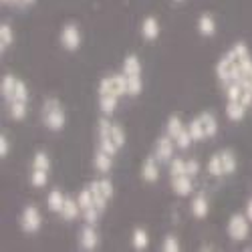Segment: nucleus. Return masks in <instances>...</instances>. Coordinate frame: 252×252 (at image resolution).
Here are the masks:
<instances>
[{
  "label": "nucleus",
  "mask_w": 252,
  "mask_h": 252,
  "mask_svg": "<svg viewBox=\"0 0 252 252\" xmlns=\"http://www.w3.org/2000/svg\"><path fill=\"white\" fill-rule=\"evenodd\" d=\"M97 133H99V148L109 152L111 156H115L123 145H125V131L119 123L111 121L107 115H103L99 119L97 125Z\"/></svg>",
  "instance_id": "f03ea898"
},
{
  "label": "nucleus",
  "mask_w": 252,
  "mask_h": 252,
  "mask_svg": "<svg viewBox=\"0 0 252 252\" xmlns=\"http://www.w3.org/2000/svg\"><path fill=\"white\" fill-rule=\"evenodd\" d=\"M61 218L63 220H67V222H73V220H77L79 216H81V206H79V202L77 200H73V198H65V204H63V208H61Z\"/></svg>",
  "instance_id": "4be33fe9"
},
{
  "label": "nucleus",
  "mask_w": 252,
  "mask_h": 252,
  "mask_svg": "<svg viewBox=\"0 0 252 252\" xmlns=\"http://www.w3.org/2000/svg\"><path fill=\"white\" fill-rule=\"evenodd\" d=\"M27 105L29 103H25V101H12V103H8V115H10V119L23 121L27 117V111H29Z\"/></svg>",
  "instance_id": "cd10ccee"
},
{
  "label": "nucleus",
  "mask_w": 252,
  "mask_h": 252,
  "mask_svg": "<svg viewBox=\"0 0 252 252\" xmlns=\"http://www.w3.org/2000/svg\"><path fill=\"white\" fill-rule=\"evenodd\" d=\"M131 244L135 250H145L150 244V236H148V230L143 228H135L133 234H131Z\"/></svg>",
  "instance_id": "c85d7f7f"
},
{
  "label": "nucleus",
  "mask_w": 252,
  "mask_h": 252,
  "mask_svg": "<svg viewBox=\"0 0 252 252\" xmlns=\"http://www.w3.org/2000/svg\"><path fill=\"white\" fill-rule=\"evenodd\" d=\"M186 174L190 178H196L200 174V161L198 159H186Z\"/></svg>",
  "instance_id": "f704fd0d"
},
{
  "label": "nucleus",
  "mask_w": 252,
  "mask_h": 252,
  "mask_svg": "<svg viewBox=\"0 0 252 252\" xmlns=\"http://www.w3.org/2000/svg\"><path fill=\"white\" fill-rule=\"evenodd\" d=\"M32 170H45V172L51 170V159H49L47 152H36L34 154V158H32Z\"/></svg>",
  "instance_id": "7c9ffc66"
},
{
  "label": "nucleus",
  "mask_w": 252,
  "mask_h": 252,
  "mask_svg": "<svg viewBox=\"0 0 252 252\" xmlns=\"http://www.w3.org/2000/svg\"><path fill=\"white\" fill-rule=\"evenodd\" d=\"M2 4H10V6H16V8H27L31 4H34V0H0Z\"/></svg>",
  "instance_id": "c9c22d12"
},
{
  "label": "nucleus",
  "mask_w": 252,
  "mask_h": 252,
  "mask_svg": "<svg viewBox=\"0 0 252 252\" xmlns=\"http://www.w3.org/2000/svg\"><path fill=\"white\" fill-rule=\"evenodd\" d=\"M47 182H49V172H45V170H32L31 172V184L34 188H43V186H47Z\"/></svg>",
  "instance_id": "2f4dec72"
},
{
  "label": "nucleus",
  "mask_w": 252,
  "mask_h": 252,
  "mask_svg": "<svg viewBox=\"0 0 252 252\" xmlns=\"http://www.w3.org/2000/svg\"><path fill=\"white\" fill-rule=\"evenodd\" d=\"M8 152H10V141H8V135L2 133V135H0V156L6 158Z\"/></svg>",
  "instance_id": "e433bc0d"
},
{
  "label": "nucleus",
  "mask_w": 252,
  "mask_h": 252,
  "mask_svg": "<svg viewBox=\"0 0 252 252\" xmlns=\"http://www.w3.org/2000/svg\"><path fill=\"white\" fill-rule=\"evenodd\" d=\"M252 65V55L250 49L244 43H236L230 47L218 61L216 65V77L220 81V85L226 87L230 83L238 81V77Z\"/></svg>",
  "instance_id": "f257e3e1"
},
{
  "label": "nucleus",
  "mask_w": 252,
  "mask_h": 252,
  "mask_svg": "<svg viewBox=\"0 0 252 252\" xmlns=\"http://www.w3.org/2000/svg\"><path fill=\"white\" fill-rule=\"evenodd\" d=\"M121 73L125 75V81H127V95L137 97L143 89V67H141V61L135 53H129L127 57L123 59V67Z\"/></svg>",
  "instance_id": "20e7f679"
},
{
  "label": "nucleus",
  "mask_w": 252,
  "mask_h": 252,
  "mask_svg": "<svg viewBox=\"0 0 252 252\" xmlns=\"http://www.w3.org/2000/svg\"><path fill=\"white\" fill-rule=\"evenodd\" d=\"M40 117H43V125L49 131H61L67 123L65 107L57 97H47L43 101V109H40Z\"/></svg>",
  "instance_id": "7ed1b4c3"
},
{
  "label": "nucleus",
  "mask_w": 252,
  "mask_h": 252,
  "mask_svg": "<svg viewBox=\"0 0 252 252\" xmlns=\"http://www.w3.org/2000/svg\"><path fill=\"white\" fill-rule=\"evenodd\" d=\"M40 224H43V216H40L38 208L32 204L25 206L23 214H20V228H23L27 234H34L40 230Z\"/></svg>",
  "instance_id": "f8f14e48"
},
{
  "label": "nucleus",
  "mask_w": 252,
  "mask_h": 252,
  "mask_svg": "<svg viewBox=\"0 0 252 252\" xmlns=\"http://www.w3.org/2000/svg\"><path fill=\"white\" fill-rule=\"evenodd\" d=\"M61 47L65 51H79L81 43H83V34H81V29L75 25V23H67L65 27L61 29Z\"/></svg>",
  "instance_id": "9b49d317"
},
{
  "label": "nucleus",
  "mask_w": 252,
  "mask_h": 252,
  "mask_svg": "<svg viewBox=\"0 0 252 252\" xmlns=\"http://www.w3.org/2000/svg\"><path fill=\"white\" fill-rule=\"evenodd\" d=\"M182 174H186V159H182V158H174V159L170 161V178H174V176H182Z\"/></svg>",
  "instance_id": "473e14b6"
},
{
  "label": "nucleus",
  "mask_w": 252,
  "mask_h": 252,
  "mask_svg": "<svg viewBox=\"0 0 252 252\" xmlns=\"http://www.w3.org/2000/svg\"><path fill=\"white\" fill-rule=\"evenodd\" d=\"M218 31V25H216V18L210 14V12H204L200 18H198V32L202 36H214Z\"/></svg>",
  "instance_id": "6ab92c4d"
},
{
  "label": "nucleus",
  "mask_w": 252,
  "mask_h": 252,
  "mask_svg": "<svg viewBox=\"0 0 252 252\" xmlns=\"http://www.w3.org/2000/svg\"><path fill=\"white\" fill-rule=\"evenodd\" d=\"M220 158H222V165H224V176H232L238 167V158L232 150H222L218 152Z\"/></svg>",
  "instance_id": "5701e85b"
},
{
  "label": "nucleus",
  "mask_w": 252,
  "mask_h": 252,
  "mask_svg": "<svg viewBox=\"0 0 252 252\" xmlns=\"http://www.w3.org/2000/svg\"><path fill=\"white\" fill-rule=\"evenodd\" d=\"M141 180L148 184H154L159 180V159L156 156H150L141 163Z\"/></svg>",
  "instance_id": "2eb2a0df"
},
{
  "label": "nucleus",
  "mask_w": 252,
  "mask_h": 252,
  "mask_svg": "<svg viewBox=\"0 0 252 252\" xmlns=\"http://www.w3.org/2000/svg\"><path fill=\"white\" fill-rule=\"evenodd\" d=\"M246 216H248V220L252 222V198L248 200V204H246V212H244Z\"/></svg>",
  "instance_id": "4c0bfd02"
},
{
  "label": "nucleus",
  "mask_w": 252,
  "mask_h": 252,
  "mask_svg": "<svg viewBox=\"0 0 252 252\" xmlns=\"http://www.w3.org/2000/svg\"><path fill=\"white\" fill-rule=\"evenodd\" d=\"M12 45H14V31L8 23H2L0 25V51L6 53V49Z\"/></svg>",
  "instance_id": "393cba45"
},
{
  "label": "nucleus",
  "mask_w": 252,
  "mask_h": 252,
  "mask_svg": "<svg viewBox=\"0 0 252 252\" xmlns=\"http://www.w3.org/2000/svg\"><path fill=\"white\" fill-rule=\"evenodd\" d=\"M174 2H184V0H174Z\"/></svg>",
  "instance_id": "58836bf2"
},
{
  "label": "nucleus",
  "mask_w": 252,
  "mask_h": 252,
  "mask_svg": "<svg viewBox=\"0 0 252 252\" xmlns=\"http://www.w3.org/2000/svg\"><path fill=\"white\" fill-rule=\"evenodd\" d=\"M79 246L83 250H95L99 246V232H97L95 224L85 222V226L81 228V232H79Z\"/></svg>",
  "instance_id": "4468645a"
},
{
  "label": "nucleus",
  "mask_w": 252,
  "mask_h": 252,
  "mask_svg": "<svg viewBox=\"0 0 252 252\" xmlns=\"http://www.w3.org/2000/svg\"><path fill=\"white\" fill-rule=\"evenodd\" d=\"M159 20L156 16H145L141 20V36L145 40H156L159 36Z\"/></svg>",
  "instance_id": "a211bd4d"
},
{
  "label": "nucleus",
  "mask_w": 252,
  "mask_h": 252,
  "mask_svg": "<svg viewBox=\"0 0 252 252\" xmlns=\"http://www.w3.org/2000/svg\"><path fill=\"white\" fill-rule=\"evenodd\" d=\"M89 188H91V192H93V198H95L97 208L103 212V210L107 208V202L113 198V184H111V180H109V178L93 180V182L89 184Z\"/></svg>",
  "instance_id": "9d476101"
},
{
  "label": "nucleus",
  "mask_w": 252,
  "mask_h": 252,
  "mask_svg": "<svg viewBox=\"0 0 252 252\" xmlns=\"http://www.w3.org/2000/svg\"><path fill=\"white\" fill-rule=\"evenodd\" d=\"M161 250H163V252H178V250H180L178 238H176L174 234H167V236L163 238V242H161Z\"/></svg>",
  "instance_id": "72a5a7b5"
},
{
  "label": "nucleus",
  "mask_w": 252,
  "mask_h": 252,
  "mask_svg": "<svg viewBox=\"0 0 252 252\" xmlns=\"http://www.w3.org/2000/svg\"><path fill=\"white\" fill-rule=\"evenodd\" d=\"M0 91H2V99L6 103L12 101H25L29 103V87L23 79H18L14 75H4L2 83H0Z\"/></svg>",
  "instance_id": "423d86ee"
},
{
  "label": "nucleus",
  "mask_w": 252,
  "mask_h": 252,
  "mask_svg": "<svg viewBox=\"0 0 252 252\" xmlns=\"http://www.w3.org/2000/svg\"><path fill=\"white\" fill-rule=\"evenodd\" d=\"M165 133L176 141L178 150H188L194 141L190 135V129H188V125L182 121L180 115H170V119L165 123Z\"/></svg>",
  "instance_id": "0eeeda50"
},
{
  "label": "nucleus",
  "mask_w": 252,
  "mask_h": 252,
  "mask_svg": "<svg viewBox=\"0 0 252 252\" xmlns=\"http://www.w3.org/2000/svg\"><path fill=\"white\" fill-rule=\"evenodd\" d=\"M246 111H248V107H246V105H242L240 101H230V99H226V117H228L230 121H234V123L242 121V119L246 117Z\"/></svg>",
  "instance_id": "aec40b11"
},
{
  "label": "nucleus",
  "mask_w": 252,
  "mask_h": 252,
  "mask_svg": "<svg viewBox=\"0 0 252 252\" xmlns=\"http://www.w3.org/2000/svg\"><path fill=\"white\" fill-rule=\"evenodd\" d=\"M194 178H190L188 174H182V176H174L172 178V190L176 196L180 198H186V196H190L192 190H194V184H192Z\"/></svg>",
  "instance_id": "dca6fc26"
},
{
  "label": "nucleus",
  "mask_w": 252,
  "mask_h": 252,
  "mask_svg": "<svg viewBox=\"0 0 252 252\" xmlns=\"http://www.w3.org/2000/svg\"><path fill=\"white\" fill-rule=\"evenodd\" d=\"M176 141L170 137V135H159L158 141H156V150H154V156L159 159V163H170L174 159V152H176Z\"/></svg>",
  "instance_id": "ddd939ff"
},
{
  "label": "nucleus",
  "mask_w": 252,
  "mask_h": 252,
  "mask_svg": "<svg viewBox=\"0 0 252 252\" xmlns=\"http://www.w3.org/2000/svg\"><path fill=\"white\" fill-rule=\"evenodd\" d=\"M226 232L230 240L234 242H244L250 236V220L246 214H232L226 224Z\"/></svg>",
  "instance_id": "1a4fd4ad"
},
{
  "label": "nucleus",
  "mask_w": 252,
  "mask_h": 252,
  "mask_svg": "<svg viewBox=\"0 0 252 252\" xmlns=\"http://www.w3.org/2000/svg\"><path fill=\"white\" fill-rule=\"evenodd\" d=\"M113 158L115 156H111L109 152L97 148V152L93 156V167L99 174H107V172H111V167H113Z\"/></svg>",
  "instance_id": "f3484780"
},
{
  "label": "nucleus",
  "mask_w": 252,
  "mask_h": 252,
  "mask_svg": "<svg viewBox=\"0 0 252 252\" xmlns=\"http://www.w3.org/2000/svg\"><path fill=\"white\" fill-rule=\"evenodd\" d=\"M65 198L67 196H63V192L61 190H51L49 192V196H47V208L51 210V212H61V208H63V204H65Z\"/></svg>",
  "instance_id": "bb28decb"
},
{
  "label": "nucleus",
  "mask_w": 252,
  "mask_h": 252,
  "mask_svg": "<svg viewBox=\"0 0 252 252\" xmlns=\"http://www.w3.org/2000/svg\"><path fill=\"white\" fill-rule=\"evenodd\" d=\"M117 105H119V97L115 95H99V109L103 115H107L111 117L117 109Z\"/></svg>",
  "instance_id": "b1692460"
},
{
  "label": "nucleus",
  "mask_w": 252,
  "mask_h": 252,
  "mask_svg": "<svg viewBox=\"0 0 252 252\" xmlns=\"http://www.w3.org/2000/svg\"><path fill=\"white\" fill-rule=\"evenodd\" d=\"M99 95H115V97H123L127 95V81H125L123 73H115V75H107L99 81Z\"/></svg>",
  "instance_id": "6e6552de"
},
{
  "label": "nucleus",
  "mask_w": 252,
  "mask_h": 252,
  "mask_svg": "<svg viewBox=\"0 0 252 252\" xmlns=\"http://www.w3.org/2000/svg\"><path fill=\"white\" fill-rule=\"evenodd\" d=\"M190 212H192V216L198 218V220H202V218L208 216V212H210V204H208V200H206L204 194H196V196L192 198Z\"/></svg>",
  "instance_id": "412c9836"
},
{
  "label": "nucleus",
  "mask_w": 252,
  "mask_h": 252,
  "mask_svg": "<svg viewBox=\"0 0 252 252\" xmlns=\"http://www.w3.org/2000/svg\"><path fill=\"white\" fill-rule=\"evenodd\" d=\"M77 202H79V206H81V216H83V212H85V210H89V208H97L95 198H93V192H91V188H89V186H87V188H83V190L79 192Z\"/></svg>",
  "instance_id": "a878e982"
},
{
  "label": "nucleus",
  "mask_w": 252,
  "mask_h": 252,
  "mask_svg": "<svg viewBox=\"0 0 252 252\" xmlns=\"http://www.w3.org/2000/svg\"><path fill=\"white\" fill-rule=\"evenodd\" d=\"M188 129H190V135H192L194 141H202L206 137H214L218 133V119H216L214 113L204 111L188 123Z\"/></svg>",
  "instance_id": "39448f33"
},
{
  "label": "nucleus",
  "mask_w": 252,
  "mask_h": 252,
  "mask_svg": "<svg viewBox=\"0 0 252 252\" xmlns=\"http://www.w3.org/2000/svg\"><path fill=\"white\" fill-rule=\"evenodd\" d=\"M208 174L214 178H222L224 176V165H222V158L220 154H214L208 159Z\"/></svg>",
  "instance_id": "c756f323"
}]
</instances>
